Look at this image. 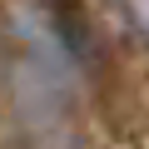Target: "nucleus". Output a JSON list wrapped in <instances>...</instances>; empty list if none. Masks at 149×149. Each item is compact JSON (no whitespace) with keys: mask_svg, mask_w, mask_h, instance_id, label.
I'll return each mask as SVG.
<instances>
[{"mask_svg":"<svg viewBox=\"0 0 149 149\" xmlns=\"http://www.w3.org/2000/svg\"><path fill=\"white\" fill-rule=\"evenodd\" d=\"M55 40L65 45V55L85 60L90 55V20H85V5L80 0H55Z\"/></svg>","mask_w":149,"mask_h":149,"instance_id":"nucleus-1","label":"nucleus"}]
</instances>
